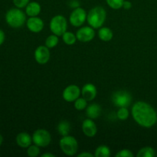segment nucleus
Listing matches in <instances>:
<instances>
[{
  "label": "nucleus",
  "mask_w": 157,
  "mask_h": 157,
  "mask_svg": "<svg viewBox=\"0 0 157 157\" xmlns=\"http://www.w3.org/2000/svg\"><path fill=\"white\" fill-rule=\"evenodd\" d=\"M87 107V101L84 98H78L75 101V107L78 110H83Z\"/></svg>",
  "instance_id": "24"
},
{
  "label": "nucleus",
  "mask_w": 157,
  "mask_h": 157,
  "mask_svg": "<svg viewBox=\"0 0 157 157\" xmlns=\"http://www.w3.org/2000/svg\"><path fill=\"white\" fill-rule=\"evenodd\" d=\"M26 25L29 31L34 33H38L44 29V21L38 17H30L26 21Z\"/></svg>",
  "instance_id": "12"
},
{
  "label": "nucleus",
  "mask_w": 157,
  "mask_h": 157,
  "mask_svg": "<svg viewBox=\"0 0 157 157\" xmlns=\"http://www.w3.org/2000/svg\"><path fill=\"white\" fill-rule=\"evenodd\" d=\"M110 156V150L108 147L101 145L95 150V157H109Z\"/></svg>",
  "instance_id": "21"
},
{
  "label": "nucleus",
  "mask_w": 157,
  "mask_h": 157,
  "mask_svg": "<svg viewBox=\"0 0 157 157\" xmlns=\"http://www.w3.org/2000/svg\"><path fill=\"white\" fill-rule=\"evenodd\" d=\"M155 156L156 151L153 147H146L140 149L136 154L137 157H154Z\"/></svg>",
  "instance_id": "20"
},
{
  "label": "nucleus",
  "mask_w": 157,
  "mask_h": 157,
  "mask_svg": "<svg viewBox=\"0 0 157 157\" xmlns=\"http://www.w3.org/2000/svg\"><path fill=\"white\" fill-rule=\"evenodd\" d=\"M129 110L127 107H119L117 113V118L121 121H126L129 117Z\"/></svg>",
  "instance_id": "25"
},
{
  "label": "nucleus",
  "mask_w": 157,
  "mask_h": 157,
  "mask_svg": "<svg viewBox=\"0 0 157 157\" xmlns=\"http://www.w3.org/2000/svg\"><path fill=\"white\" fill-rule=\"evenodd\" d=\"M5 38H6V36H5L4 32L2 29H0V45L3 44L5 41Z\"/></svg>",
  "instance_id": "32"
},
{
  "label": "nucleus",
  "mask_w": 157,
  "mask_h": 157,
  "mask_svg": "<svg viewBox=\"0 0 157 157\" xmlns=\"http://www.w3.org/2000/svg\"><path fill=\"white\" fill-rule=\"evenodd\" d=\"M30 0H13V3L17 8L22 9V8L26 7L28 4L30 2Z\"/></svg>",
  "instance_id": "29"
},
{
  "label": "nucleus",
  "mask_w": 157,
  "mask_h": 157,
  "mask_svg": "<svg viewBox=\"0 0 157 157\" xmlns=\"http://www.w3.org/2000/svg\"><path fill=\"white\" fill-rule=\"evenodd\" d=\"M35 59L38 64H44L50 59V51L47 46L40 45L35 51Z\"/></svg>",
  "instance_id": "11"
},
{
  "label": "nucleus",
  "mask_w": 157,
  "mask_h": 157,
  "mask_svg": "<svg viewBox=\"0 0 157 157\" xmlns=\"http://www.w3.org/2000/svg\"><path fill=\"white\" fill-rule=\"evenodd\" d=\"M58 36L56 35H49L45 40V46H47L49 49L53 48L56 47L58 44Z\"/></svg>",
  "instance_id": "23"
},
{
  "label": "nucleus",
  "mask_w": 157,
  "mask_h": 157,
  "mask_svg": "<svg viewBox=\"0 0 157 157\" xmlns=\"http://www.w3.org/2000/svg\"><path fill=\"white\" fill-rule=\"evenodd\" d=\"M55 156L54 154H52L50 153H45L44 154L41 155V157H55Z\"/></svg>",
  "instance_id": "33"
},
{
  "label": "nucleus",
  "mask_w": 157,
  "mask_h": 157,
  "mask_svg": "<svg viewBox=\"0 0 157 157\" xmlns=\"http://www.w3.org/2000/svg\"><path fill=\"white\" fill-rule=\"evenodd\" d=\"M81 94V90L78 85L71 84L66 87L62 94L63 98L67 102H75Z\"/></svg>",
  "instance_id": "9"
},
{
  "label": "nucleus",
  "mask_w": 157,
  "mask_h": 157,
  "mask_svg": "<svg viewBox=\"0 0 157 157\" xmlns=\"http://www.w3.org/2000/svg\"><path fill=\"white\" fill-rule=\"evenodd\" d=\"M71 125L67 121H63L60 122L58 125V132L62 136H67L70 133Z\"/></svg>",
  "instance_id": "19"
},
{
  "label": "nucleus",
  "mask_w": 157,
  "mask_h": 157,
  "mask_svg": "<svg viewBox=\"0 0 157 157\" xmlns=\"http://www.w3.org/2000/svg\"><path fill=\"white\" fill-rule=\"evenodd\" d=\"M6 21L12 28L18 29L25 23L26 15L19 8H12L6 12Z\"/></svg>",
  "instance_id": "3"
},
{
  "label": "nucleus",
  "mask_w": 157,
  "mask_h": 157,
  "mask_svg": "<svg viewBox=\"0 0 157 157\" xmlns=\"http://www.w3.org/2000/svg\"><path fill=\"white\" fill-rule=\"evenodd\" d=\"M41 7L40 4L37 2H31L26 6L25 13L29 17L38 16L41 12Z\"/></svg>",
  "instance_id": "16"
},
{
  "label": "nucleus",
  "mask_w": 157,
  "mask_h": 157,
  "mask_svg": "<svg viewBox=\"0 0 157 157\" xmlns=\"http://www.w3.org/2000/svg\"><path fill=\"white\" fill-rule=\"evenodd\" d=\"M107 18L106 10L101 6H96L90 9L87 16V21L89 25L93 29H100L105 22Z\"/></svg>",
  "instance_id": "2"
},
{
  "label": "nucleus",
  "mask_w": 157,
  "mask_h": 157,
  "mask_svg": "<svg viewBox=\"0 0 157 157\" xmlns=\"http://www.w3.org/2000/svg\"><path fill=\"white\" fill-rule=\"evenodd\" d=\"M62 39L63 41H64L66 44H67V45H72V44H74L76 42L78 38H77L76 35H75V34L72 33V32H65L62 35Z\"/></svg>",
  "instance_id": "22"
},
{
  "label": "nucleus",
  "mask_w": 157,
  "mask_h": 157,
  "mask_svg": "<svg viewBox=\"0 0 157 157\" xmlns=\"http://www.w3.org/2000/svg\"><path fill=\"white\" fill-rule=\"evenodd\" d=\"M131 114L140 126L150 128L157 122V113L150 104L144 101H137L133 104Z\"/></svg>",
  "instance_id": "1"
},
{
  "label": "nucleus",
  "mask_w": 157,
  "mask_h": 157,
  "mask_svg": "<svg viewBox=\"0 0 157 157\" xmlns=\"http://www.w3.org/2000/svg\"><path fill=\"white\" fill-rule=\"evenodd\" d=\"M98 90L95 85L90 83H87L81 89V94L84 99L87 101H91L96 98Z\"/></svg>",
  "instance_id": "14"
},
{
  "label": "nucleus",
  "mask_w": 157,
  "mask_h": 157,
  "mask_svg": "<svg viewBox=\"0 0 157 157\" xmlns=\"http://www.w3.org/2000/svg\"><path fill=\"white\" fill-rule=\"evenodd\" d=\"M59 145L63 153L67 156H74L78 152V141L72 136L67 135L62 136L59 142Z\"/></svg>",
  "instance_id": "4"
},
{
  "label": "nucleus",
  "mask_w": 157,
  "mask_h": 157,
  "mask_svg": "<svg viewBox=\"0 0 157 157\" xmlns=\"http://www.w3.org/2000/svg\"><path fill=\"white\" fill-rule=\"evenodd\" d=\"M3 142V136H2L1 134H0V146L2 145V144Z\"/></svg>",
  "instance_id": "34"
},
{
  "label": "nucleus",
  "mask_w": 157,
  "mask_h": 157,
  "mask_svg": "<svg viewBox=\"0 0 157 157\" xmlns=\"http://www.w3.org/2000/svg\"><path fill=\"white\" fill-rule=\"evenodd\" d=\"M87 12L83 8H75L71 13L69 21L71 24L75 27H80L87 20Z\"/></svg>",
  "instance_id": "8"
},
{
  "label": "nucleus",
  "mask_w": 157,
  "mask_h": 157,
  "mask_svg": "<svg viewBox=\"0 0 157 157\" xmlns=\"http://www.w3.org/2000/svg\"><path fill=\"white\" fill-rule=\"evenodd\" d=\"M52 141V136L48 130L38 129L32 135V142L39 147H46Z\"/></svg>",
  "instance_id": "6"
},
{
  "label": "nucleus",
  "mask_w": 157,
  "mask_h": 157,
  "mask_svg": "<svg viewBox=\"0 0 157 157\" xmlns=\"http://www.w3.org/2000/svg\"><path fill=\"white\" fill-rule=\"evenodd\" d=\"M94 155L89 153V152H83V153L78 154V157H94Z\"/></svg>",
  "instance_id": "31"
},
{
  "label": "nucleus",
  "mask_w": 157,
  "mask_h": 157,
  "mask_svg": "<svg viewBox=\"0 0 157 157\" xmlns=\"http://www.w3.org/2000/svg\"><path fill=\"white\" fill-rule=\"evenodd\" d=\"M112 101L117 107H127L131 104V94L126 90H118L113 93L112 96Z\"/></svg>",
  "instance_id": "7"
},
{
  "label": "nucleus",
  "mask_w": 157,
  "mask_h": 157,
  "mask_svg": "<svg viewBox=\"0 0 157 157\" xmlns=\"http://www.w3.org/2000/svg\"><path fill=\"white\" fill-rule=\"evenodd\" d=\"M50 29L54 35L62 36L63 34L67 32V21L65 17L61 15L54 16L50 21Z\"/></svg>",
  "instance_id": "5"
},
{
  "label": "nucleus",
  "mask_w": 157,
  "mask_h": 157,
  "mask_svg": "<svg viewBox=\"0 0 157 157\" xmlns=\"http://www.w3.org/2000/svg\"><path fill=\"white\" fill-rule=\"evenodd\" d=\"M107 4L113 9H120L123 8L124 0H106Z\"/></svg>",
  "instance_id": "27"
},
{
  "label": "nucleus",
  "mask_w": 157,
  "mask_h": 157,
  "mask_svg": "<svg viewBox=\"0 0 157 157\" xmlns=\"http://www.w3.org/2000/svg\"><path fill=\"white\" fill-rule=\"evenodd\" d=\"M123 8L124 9H127V10H129L132 8V3L130 2V1H125L124 0V4H123Z\"/></svg>",
  "instance_id": "30"
},
{
  "label": "nucleus",
  "mask_w": 157,
  "mask_h": 157,
  "mask_svg": "<svg viewBox=\"0 0 157 157\" xmlns=\"http://www.w3.org/2000/svg\"><path fill=\"white\" fill-rule=\"evenodd\" d=\"M113 34L110 29L107 27H101L98 30V37L103 41H110L113 38Z\"/></svg>",
  "instance_id": "18"
},
{
  "label": "nucleus",
  "mask_w": 157,
  "mask_h": 157,
  "mask_svg": "<svg viewBox=\"0 0 157 157\" xmlns=\"http://www.w3.org/2000/svg\"><path fill=\"white\" fill-rule=\"evenodd\" d=\"M117 157H133V154L130 150H127V149H124V150H121L118 152L116 154Z\"/></svg>",
  "instance_id": "28"
},
{
  "label": "nucleus",
  "mask_w": 157,
  "mask_h": 157,
  "mask_svg": "<svg viewBox=\"0 0 157 157\" xmlns=\"http://www.w3.org/2000/svg\"><path fill=\"white\" fill-rule=\"evenodd\" d=\"M102 109L101 107L98 104H92L87 107L86 109V114L87 117L90 119H96L101 115Z\"/></svg>",
  "instance_id": "17"
},
{
  "label": "nucleus",
  "mask_w": 157,
  "mask_h": 157,
  "mask_svg": "<svg viewBox=\"0 0 157 157\" xmlns=\"http://www.w3.org/2000/svg\"><path fill=\"white\" fill-rule=\"evenodd\" d=\"M32 136L25 132H21L18 133L16 136V144L18 147L21 148H28L29 146L32 145Z\"/></svg>",
  "instance_id": "15"
},
{
  "label": "nucleus",
  "mask_w": 157,
  "mask_h": 157,
  "mask_svg": "<svg viewBox=\"0 0 157 157\" xmlns=\"http://www.w3.org/2000/svg\"><path fill=\"white\" fill-rule=\"evenodd\" d=\"M77 38L81 42H89L92 41L95 36L94 29L91 26H85L78 30L76 33Z\"/></svg>",
  "instance_id": "10"
},
{
  "label": "nucleus",
  "mask_w": 157,
  "mask_h": 157,
  "mask_svg": "<svg viewBox=\"0 0 157 157\" xmlns=\"http://www.w3.org/2000/svg\"><path fill=\"white\" fill-rule=\"evenodd\" d=\"M40 149L37 145H31L28 147L27 155L30 157H36L39 155Z\"/></svg>",
  "instance_id": "26"
},
{
  "label": "nucleus",
  "mask_w": 157,
  "mask_h": 157,
  "mask_svg": "<svg viewBox=\"0 0 157 157\" xmlns=\"http://www.w3.org/2000/svg\"><path fill=\"white\" fill-rule=\"evenodd\" d=\"M83 133L88 137H93L98 133V127L93 119L87 118L83 121L82 124Z\"/></svg>",
  "instance_id": "13"
}]
</instances>
